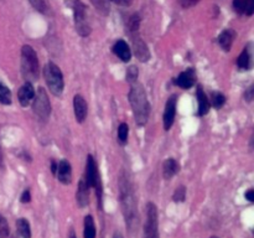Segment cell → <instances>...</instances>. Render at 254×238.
Returning a JSON list of instances; mask_svg holds the SVG:
<instances>
[{
  "label": "cell",
  "instance_id": "cell-32",
  "mask_svg": "<svg viewBox=\"0 0 254 238\" xmlns=\"http://www.w3.org/2000/svg\"><path fill=\"white\" fill-rule=\"evenodd\" d=\"M198 1H200V0H179V2H180V5L184 9H189V7L195 6Z\"/></svg>",
  "mask_w": 254,
  "mask_h": 238
},
{
  "label": "cell",
  "instance_id": "cell-21",
  "mask_svg": "<svg viewBox=\"0 0 254 238\" xmlns=\"http://www.w3.org/2000/svg\"><path fill=\"white\" fill-rule=\"evenodd\" d=\"M15 238H31V228L26 218H19L16 221Z\"/></svg>",
  "mask_w": 254,
  "mask_h": 238
},
{
  "label": "cell",
  "instance_id": "cell-28",
  "mask_svg": "<svg viewBox=\"0 0 254 238\" xmlns=\"http://www.w3.org/2000/svg\"><path fill=\"white\" fill-rule=\"evenodd\" d=\"M128 135H129V126L127 123H122L118 126V140L122 145L127 144L128 141Z\"/></svg>",
  "mask_w": 254,
  "mask_h": 238
},
{
  "label": "cell",
  "instance_id": "cell-16",
  "mask_svg": "<svg viewBox=\"0 0 254 238\" xmlns=\"http://www.w3.org/2000/svg\"><path fill=\"white\" fill-rule=\"evenodd\" d=\"M196 96H197L198 102V109H197V116L198 117H205L206 114L210 112V99L207 98V94L203 91L202 86L197 84V89H196Z\"/></svg>",
  "mask_w": 254,
  "mask_h": 238
},
{
  "label": "cell",
  "instance_id": "cell-9",
  "mask_svg": "<svg viewBox=\"0 0 254 238\" xmlns=\"http://www.w3.org/2000/svg\"><path fill=\"white\" fill-rule=\"evenodd\" d=\"M145 223H144V238H160L159 236L158 207L153 202L146 205Z\"/></svg>",
  "mask_w": 254,
  "mask_h": 238
},
{
  "label": "cell",
  "instance_id": "cell-30",
  "mask_svg": "<svg viewBox=\"0 0 254 238\" xmlns=\"http://www.w3.org/2000/svg\"><path fill=\"white\" fill-rule=\"evenodd\" d=\"M9 225H7V221L4 216L0 213V238H7L9 236Z\"/></svg>",
  "mask_w": 254,
  "mask_h": 238
},
{
  "label": "cell",
  "instance_id": "cell-22",
  "mask_svg": "<svg viewBox=\"0 0 254 238\" xmlns=\"http://www.w3.org/2000/svg\"><path fill=\"white\" fill-rule=\"evenodd\" d=\"M237 66L241 71H248L252 67V56L248 47H246L237 59Z\"/></svg>",
  "mask_w": 254,
  "mask_h": 238
},
{
  "label": "cell",
  "instance_id": "cell-37",
  "mask_svg": "<svg viewBox=\"0 0 254 238\" xmlns=\"http://www.w3.org/2000/svg\"><path fill=\"white\" fill-rule=\"evenodd\" d=\"M112 1H114V2H116V4L124 5V6H128V5H130L131 0H112Z\"/></svg>",
  "mask_w": 254,
  "mask_h": 238
},
{
  "label": "cell",
  "instance_id": "cell-14",
  "mask_svg": "<svg viewBox=\"0 0 254 238\" xmlns=\"http://www.w3.org/2000/svg\"><path fill=\"white\" fill-rule=\"evenodd\" d=\"M57 180L64 185H69L72 182V166L66 159H62L57 166Z\"/></svg>",
  "mask_w": 254,
  "mask_h": 238
},
{
  "label": "cell",
  "instance_id": "cell-17",
  "mask_svg": "<svg viewBox=\"0 0 254 238\" xmlns=\"http://www.w3.org/2000/svg\"><path fill=\"white\" fill-rule=\"evenodd\" d=\"M113 52L123 62H129L131 59V50L124 40H118L113 46Z\"/></svg>",
  "mask_w": 254,
  "mask_h": 238
},
{
  "label": "cell",
  "instance_id": "cell-10",
  "mask_svg": "<svg viewBox=\"0 0 254 238\" xmlns=\"http://www.w3.org/2000/svg\"><path fill=\"white\" fill-rule=\"evenodd\" d=\"M176 107H178V96H176V94H173V96L166 101L165 109H164L163 114V125L166 131L170 130L171 126L174 125V121H175L176 117Z\"/></svg>",
  "mask_w": 254,
  "mask_h": 238
},
{
  "label": "cell",
  "instance_id": "cell-29",
  "mask_svg": "<svg viewBox=\"0 0 254 238\" xmlns=\"http://www.w3.org/2000/svg\"><path fill=\"white\" fill-rule=\"evenodd\" d=\"M186 200V187L185 186H179L173 195L174 202H184Z\"/></svg>",
  "mask_w": 254,
  "mask_h": 238
},
{
  "label": "cell",
  "instance_id": "cell-27",
  "mask_svg": "<svg viewBox=\"0 0 254 238\" xmlns=\"http://www.w3.org/2000/svg\"><path fill=\"white\" fill-rule=\"evenodd\" d=\"M226 103V97L221 92H212L211 94V103L216 109H221Z\"/></svg>",
  "mask_w": 254,
  "mask_h": 238
},
{
  "label": "cell",
  "instance_id": "cell-26",
  "mask_svg": "<svg viewBox=\"0 0 254 238\" xmlns=\"http://www.w3.org/2000/svg\"><path fill=\"white\" fill-rule=\"evenodd\" d=\"M29 2L35 10H37L41 14H47L50 11L49 0H29Z\"/></svg>",
  "mask_w": 254,
  "mask_h": 238
},
{
  "label": "cell",
  "instance_id": "cell-36",
  "mask_svg": "<svg viewBox=\"0 0 254 238\" xmlns=\"http://www.w3.org/2000/svg\"><path fill=\"white\" fill-rule=\"evenodd\" d=\"M57 166H59V163H56V160H54V159H52L51 160V173L54 176H56Z\"/></svg>",
  "mask_w": 254,
  "mask_h": 238
},
{
  "label": "cell",
  "instance_id": "cell-11",
  "mask_svg": "<svg viewBox=\"0 0 254 238\" xmlns=\"http://www.w3.org/2000/svg\"><path fill=\"white\" fill-rule=\"evenodd\" d=\"M174 84L181 87L184 89H190L195 86L196 82V71L195 68H186L185 71L181 72L176 78H174Z\"/></svg>",
  "mask_w": 254,
  "mask_h": 238
},
{
  "label": "cell",
  "instance_id": "cell-38",
  "mask_svg": "<svg viewBox=\"0 0 254 238\" xmlns=\"http://www.w3.org/2000/svg\"><path fill=\"white\" fill-rule=\"evenodd\" d=\"M113 238H124V237H123V235H122V233L119 232V231H117V232H114Z\"/></svg>",
  "mask_w": 254,
  "mask_h": 238
},
{
  "label": "cell",
  "instance_id": "cell-34",
  "mask_svg": "<svg viewBox=\"0 0 254 238\" xmlns=\"http://www.w3.org/2000/svg\"><path fill=\"white\" fill-rule=\"evenodd\" d=\"M253 97H254V87L253 86H251L250 88L247 89V91H246V93H245V99L247 102H252L253 101Z\"/></svg>",
  "mask_w": 254,
  "mask_h": 238
},
{
  "label": "cell",
  "instance_id": "cell-40",
  "mask_svg": "<svg viewBox=\"0 0 254 238\" xmlns=\"http://www.w3.org/2000/svg\"><path fill=\"white\" fill-rule=\"evenodd\" d=\"M0 163H1V155H0Z\"/></svg>",
  "mask_w": 254,
  "mask_h": 238
},
{
  "label": "cell",
  "instance_id": "cell-13",
  "mask_svg": "<svg viewBox=\"0 0 254 238\" xmlns=\"http://www.w3.org/2000/svg\"><path fill=\"white\" fill-rule=\"evenodd\" d=\"M89 188H91V186H89L88 181L86 180V178H84L83 175L81 178V180H79L78 188H77V193H76V200L79 207H86V206H88Z\"/></svg>",
  "mask_w": 254,
  "mask_h": 238
},
{
  "label": "cell",
  "instance_id": "cell-2",
  "mask_svg": "<svg viewBox=\"0 0 254 238\" xmlns=\"http://www.w3.org/2000/svg\"><path fill=\"white\" fill-rule=\"evenodd\" d=\"M128 98L135 123L139 126H144L148 123L149 114H150V104H149L148 96H146L143 84L139 83L138 81L130 83Z\"/></svg>",
  "mask_w": 254,
  "mask_h": 238
},
{
  "label": "cell",
  "instance_id": "cell-25",
  "mask_svg": "<svg viewBox=\"0 0 254 238\" xmlns=\"http://www.w3.org/2000/svg\"><path fill=\"white\" fill-rule=\"evenodd\" d=\"M11 91L2 82H0V103L5 104V106H9V104H11Z\"/></svg>",
  "mask_w": 254,
  "mask_h": 238
},
{
  "label": "cell",
  "instance_id": "cell-7",
  "mask_svg": "<svg viewBox=\"0 0 254 238\" xmlns=\"http://www.w3.org/2000/svg\"><path fill=\"white\" fill-rule=\"evenodd\" d=\"M84 178L88 181L89 186L94 188L96 191L97 200H98L99 208H102V200H103V187H102V180L101 174H99L98 165H97L96 160L93 156L89 154L87 156V164H86V173H84Z\"/></svg>",
  "mask_w": 254,
  "mask_h": 238
},
{
  "label": "cell",
  "instance_id": "cell-18",
  "mask_svg": "<svg viewBox=\"0 0 254 238\" xmlns=\"http://www.w3.org/2000/svg\"><path fill=\"white\" fill-rule=\"evenodd\" d=\"M180 170L178 160L174 158H169L163 164V176L165 180H171Z\"/></svg>",
  "mask_w": 254,
  "mask_h": 238
},
{
  "label": "cell",
  "instance_id": "cell-35",
  "mask_svg": "<svg viewBox=\"0 0 254 238\" xmlns=\"http://www.w3.org/2000/svg\"><path fill=\"white\" fill-rule=\"evenodd\" d=\"M245 196H246V198L250 201V202H254V190L253 188H250V190L245 193Z\"/></svg>",
  "mask_w": 254,
  "mask_h": 238
},
{
  "label": "cell",
  "instance_id": "cell-12",
  "mask_svg": "<svg viewBox=\"0 0 254 238\" xmlns=\"http://www.w3.org/2000/svg\"><path fill=\"white\" fill-rule=\"evenodd\" d=\"M73 113L76 117V120L78 123H83L88 114V106L87 102L81 94H76L73 97Z\"/></svg>",
  "mask_w": 254,
  "mask_h": 238
},
{
  "label": "cell",
  "instance_id": "cell-6",
  "mask_svg": "<svg viewBox=\"0 0 254 238\" xmlns=\"http://www.w3.org/2000/svg\"><path fill=\"white\" fill-rule=\"evenodd\" d=\"M44 78L50 92L56 97L61 96L64 88V74H62L61 69L56 63L49 62L44 67Z\"/></svg>",
  "mask_w": 254,
  "mask_h": 238
},
{
  "label": "cell",
  "instance_id": "cell-19",
  "mask_svg": "<svg viewBox=\"0 0 254 238\" xmlns=\"http://www.w3.org/2000/svg\"><path fill=\"white\" fill-rule=\"evenodd\" d=\"M235 37H236V32L233 31V30L231 29L223 30L217 39L218 45H220L221 49H222L223 51L228 52L231 50V47H232L233 41H235Z\"/></svg>",
  "mask_w": 254,
  "mask_h": 238
},
{
  "label": "cell",
  "instance_id": "cell-5",
  "mask_svg": "<svg viewBox=\"0 0 254 238\" xmlns=\"http://www.w3.org/2000/svg\"><path fill=\"white\" fill-rule=\"evenodd\" d=\"M67 5L73 10L74 17V27L76 31L81 35L82 37H86L91 34L92 29L87 20V6L81 1V0H66Z\"/></svg>",
  "mask_w": 254,
  "mask_h": 238
},
{
  "label": "cell",
  "instance_id": "cell-20",
  "mask_svg": "<svg viewBox=\"0 0 254 238\" xmlns=\"http://www.w3.org/2000/svg\"><path fill=\"white\" fill-rule=\"evenodd\" d=\"M233 9L237 14L252 16L254 11V0H233Z\"/></svg>",
  "mask_w": 254,
  "mask_h": 238
},
{
  "label": "cell",
  "instance_id": "cell-4",
  "mask_svg": "<svg viewBox=\"0 0 254 238\" xmlns=\"http://www.w3.org/2000/svg\"><path fill=\"white\" fill-rule=\"evenodd\" d=\"M39 59L30 45H24L21 49V74L25 82H36L39 79Z\"/></svg>",
  "mask_w": 254,
  "mask_h": 238
},
{
  "label": "cell",
  "instance_id": "cell-33",
  "mask_svg": "<svg viewBox=\"0 0 254 238\" xmlns=\"http://www.w3.org/2000/svg\"><path fill=\"white\" fill-rule=\"evenodd\" d=\"M20 201H21L22 203H27V202H30V201H31V192H30L29 188H26V190L22 192L21 197H20Z\"/></svg>",
  "mask_w": 254,
  "mask_h": 238
},
{
  "label": "cell",
  "instance_id": "cell-39",
  "mask_svg": "<svg viewBox=\"0 0 254 238\" xmlns=\"http://www.w3.org/2000/svg\"><path fill=\"white\" fill-rule=\"evenodd\" d=\"M69 238H77V237H76V233H74L73 230L69 231Z\"/></svg>",
  "mask_w": 254,
  "mask_h": 238
},
{
  "label": "cell",
  "instance_id": "cell-15",
  "mask_svg": "<svg viewBox=\"0 0 254 238\" xmlns=\"http://www.w3.org/2000/svg\"><path fill=\"white\" fill-rule=\"evenodd\" d=\"M35 97V88L32 86V83L29 82H25L21 87H20L19 92H17V99H19V103L22 107H27L32 102Z\"/></svg>",
  "mask_w": 254,
  "mask_h": 238
},
{
  "label": "cell",
  "instance_id": "cell-31",
  "mask_svg": "<svg viewBox=\"0 0 254 238\" xmlns=\"http://www.w3.org/2000/svg\"><path fill=\"white\" fill-rule=\"evenodd\" d=\"M138 67L136 66H130L127 71V79H128L129 83H133V82H136L138 79Z\"/></svg>",
  "mask_w": 254,
  "mask_h": 238
},
{
  "label": "cell",
  "instance_id": "cell-1",
  "mask_svg": "<svg viewBox=\"0 0 254 238\" xmlns=\"http://www.w3.org/2000/svg\"><path fill=\"white\" fill-rule=\"evenodd\" d=\"M119 186V202H121L122 212L124 221L128 226V231H136L139 222L138 216V202H136L134 186L130 180V175L127 170H122L118 180Z\"/></svg>",
  "mask_w": 254,
  "mask_h": 238
},
{
  "label": "cell",
  "instance_id": "cell-8",
  "mask_svg": "<svg viewBox=\"0 0 254 238\" xmlns=\"http://www.w3.org/2000/svg\"><path fill=\"white\" fill-rule=\"evenodd\" d=\"M32 111L41 120H47L51 114V102L42 87H40L37 92H35V97L32 99Z\"/></svg>",
  "mask_w": 254,
  "mask_h": 238
},
{
  "label": "cell",
  "instance_id": "cell-3",
  "mask_svg": "<svg viewBox=\"0 0 254 238\" xmlns=\"http://www.w3.org/2000/svg\"><path fill=\"white\" fill-rule=\"evenodd\" d=\"M139 25H140V16L139 14H133L127 21V29H128L127 31L131 40L136 59L140 62H148L150 60V51H149L148 45L139 34Z\"/></svg>",
  "mask_w": 254,
  "mask_h": 238
},
{
  "label": "cell",
  "instance_id": "cell-23",
  "mask_svg": "<svg viewBox=\"0 0 254 238\" xmlns=\"http://www.w3.org/2000/svg\"><path fill=\"white\" fill-rule=\"evenodd\" d=\"M83 238H96V225H94V220L91 215L84 216Z\"/></svg>",
  "mask_w": 254,
  "mask_h": 238
},
{
  "label": "cell",
  "instance_id": "cell-24",
  "mask_svg": "<svg viewBox=\"0 0 254 238\" xmlns=\"http://www.w3.org/2000/svg\"><path fill=\"white\" fill-rule=\"evenodd\" d=\"M94 9L103 16H107L111 11V0H91Z\"/></svg>",
  "mask_w": 254,
  "mask_h": 238
}]
</instances>
